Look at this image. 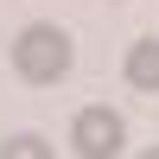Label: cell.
I'll return each instance as SVG.
<instances>
[{
    "instance_id": "1",
    "label": "cell",
    "mask_w": 159,
    "mask_h": 159,
    "mask_svg": "<svg viewBox=\"0 0 159 159\" xmlns=\"http://www.w3.org/2000/svg\"><path fill=\"white\" fill-rule=\"evenodd\" d=\"M13 70L25 83H57L70 70V32L64 25H25L13 38Z\"/></svg>"
},
{
    "instance_id": "2",
    "label": "cell",
    "mask_w": 159,
    "mask_h": 159,
    "mask_svg": "<svg viewBox=\"0 0 159 159\" xmlns=\"http://www.w3.org/2000/svg\"><path fill=\"white\" fill-rule=\"evenodd\" d=\"M70 147H76V159H121L127 127H121L115 108H83V115L70 121Z\"/></svg>"
},
{
    "instance_id": "3",
    "label": "cell",
    "mask_w": 159,
    "mask_h": 159,
    "mask_svg": "<svg viewBox=\"0 0 159 159\" xmlns=\"http://www.w3.org/2000/svg\"><path fill=\"white\" fill-rule=\"evenodd\" d=\"M127 83L134 89H159V38L127 45Z\"/></svg>"
},
{
    "instance_id": "4",
    "label": "cell",
    "mask_w": 159,
    "mask_h": 159,
    "mask_svg": "<svg viewBox=\"0 0 159 159\" xmlns=\"http://www.w3.org/2000/svg\"><path fill=\"white\" fill-rule=\"evenodd\" d=\"M0 159H51V140L45 134H13L7 147H0Z\"/></svg>"
},
{
    "instance_id": "5",
    "label": "cell",
    "mask_w": 159,
    "mask_h": 159,
    "mask_svg": "<svg viewBox=\"0 0 159 159\" xmlns=\"http://www.w3.org/2000/svg\"><path fill=\"white\" fill-rule=\"evenodd\" d=\"M140 159H159V147H147V153H140Z\"/></svg>"
}]
</instances>
